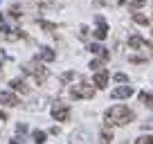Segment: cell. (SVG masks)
Masks as SVG:
<instances>
[{
  "label": "cell",
  "mask_w": 153,
  "mask_h": 144,
  "mask_svg": "<svg viewBox=\"0 0 153 144\" xmlns=\"http://www.w3.org/2000/svg\"><path fill=\"white\" fill-rule=\"evenodd\" d=\"M133 120H135V113L131 111V108H126V106H122V104L110 106L108 111L104 113L106 126H126V124H131Z\"/></svg>",
  "instance_id": "6da1fadb"
},
{
  "label": "cell",
  "mask_w": 153,
  "mask_h": 144,
  "mask_svg": "<svg viewBox=\"0 0 153 144\" xmlns=\"http://www.w3.org/2000/svg\"><path fill=\"white\" fill-rule=\"evenodd\" d=\"M25 72H27V74H32L34 77V81L36 83H45V79H48V68L43 65V61H32V63H27V65H25Z\"/></svg>",
  "instance_id": "7a4b0ae2"
},
{
  "label": "cell",
  "mask_w": 153,
  "mask_h": 144,
  "mask_svg": "<svg viewBox=\"0 0 153 144\" xmlns=\"http://www.w3.org/2000/svg\"><path fill=\"white\" fill-rule=\"evenodd\" d=\"M70 95H72V99H92L95 97V88L81 81V83H76V86L70 88Z\"/></svg>",
  "instance_id": "3957f363"
},
{
  "label": "cell",
  "mask_w": 153,
  "mask_h": 144,
  "mask_svg": "<svg viewBox=\"0 0 153 144\" xmlns=\"http://www.w3.org/2000/svg\"><path fill=\"white\" fill-rule=\"evenodd\" d=\"M52 117L56 122H68L70 120V106L65 104H54L52 106Z\"/></svg>",
  "instance_id": "277c9868"
},
{
  "label": "cell",
  "mask_w": 153,
  "mask_h": 144,
  "mask_svg": "<svg viewBox=\"0 0 153 144\" xmlns=\"http://www.w3.org/2000/svg\"><path fill=\"white\" fill-rule=\"evenodd\" d=\"M97 29H95V39L97 41H104L106 36H108V25H106V20H104V16H97Z\"/></svg>",
  "instance_id": "5b68a950"
},
{
  "label": "cell",
  "mask_w": 153,
  "mask_h": 144,
  "mask_svg": "<svg viewBox=\"0 0 153 144\" xmlns=\"http://www.w3.org/2000/svg\"><path fill=\"white\" fill-rule=\"evenodd\" d=\"M133 92L135 90L131 86H120V88H115V90H110V97H113V99H128Z\"/></svg>",
  "instance_id": "8992f818"
},
{
  "label": "cell",
  "mask_w": 153,
  "mask_h": 144,
  "mask_svg": "<svg viewBox=\"0 0 153 144\" xmlns=\"http://www.w3.org/2000/svg\"><path fill=\"white\" fill-rule=\"evenodd\" d=\"M108 70H97L95 72V77H92V83H95V88H106V83H108Z\"/></svg>",
  "instance_id": "52a82bcc"
},
{
  "label": "cell",
  "mask_w": 153,
  "mask_h": 144,
  "mask_svg": "<svg viewBox=\"0 0 153 144\" xmlns=\"http://www.w3.org/2000/svg\"><path fill=\"white\" fill-rule=\"evenodd\" d=\"M88 50H90L92 54H97L101 61H108V59H110V52H108L101 43H90V45H88Z\"/></svg>",
  "instance_id": "ba28073f"
},
{
  "label": "cell",
  "mask_w": 153,
  "mask_h": 144,
  "mask_svg": "<svg viewBox=\"0 0 153 144\" xmlns=\"http://www.w3.org/2000/svg\"><path fill=\"white\" fill-rule=\"evenodd\" d=\"M0 101L5 106H9V108H14V106H20V99L14 95V92H0Z\"/></svg>",
  "instance_id": "9c48e42d"
},
{
  "label": "cell",
  "mask_w": 153,
  "mask_h": 144,
  "mask_svg": "<svg viewBox=\"0 0 153 144\" xmlns=\"http://www.w3.org/2000/svg\"><path fill=\"white\" fill-rule=\"evenodd\" d=\"M36 59H38V61H43V63H50V61H54V59H56V52H54V50H50V48H41Z\"/></svg>",
  "instance_id": "30bf717a"
},
{
  "label": "cell",
  "mask_w": 153,
  "mask_h": 144,
  "mask_svg": "<svg viewBox=\"0 0 153 144\" xmlns=\"http://www.w3.org/2000/svg\"><path fill=\"white\" fill-rule=\"evenodd\" d=\"M128 48L131 50H146V41H144L140 34H133L128 39Z\"/></svg>",
  "instance_id": "8fae6325"
},
{
  "label": "cell",
  "mask_w": 153,
  "mask_h": 144,
  "mask_svg": "<svg viewBox=\"0 0 153 144\" xmlns=\"http://www.w3.org/2000/svg\"><path fill=\"white\" fill-rule=\"evenodd\" d=\"M9 86H11V90H16V92H23V95H27V92H29V86L23 81V79H14V81H11Z\"/></svg>",
  "instance_id": "7c38bea8"
},
{
  "label": "cell",
  "mask_w": 153,
  "mask_h": 144,
  "mask_svg": "<svg viewBox=\"0 0 153 144\" xmlns=\"http://www.w3.org/2000/svg\"><path fill=\"white\" fill-rule=\"evenodd\" d=\"M88 142V133L86 131H76L74 135H72V144H86Z\"/></svg>",
  "instance_id": "4fadbf2b"
},
{
  "label": "cell",
  "mask_w": 153,
  "mask_h": 144,
  "mask_svg": "<svg viewBox=\"0 0 153 144\" xmlns=\"http://www.w3.org/2000/svg\"><path fill=\"white\" fill-rule=\"evenodd\" d=\"M133 23L142 25V27H149V25H151V18H146V16H142V14H133Z\"/></svg>",
  "instance_id": "5bb4252c"
},
{
  "label": "cell",
  "mask_w": 153,
  "mask_h": 144,
  "mask_svg": "<svg viewBox=\"0 0 153 144\" xmlns=\"http://www.w3.org/2000/svg\"><path fill=\"white\" fill-rule=\"evenodd\" d=\"M110 142H113V133H110L108 128H104L99 133V144H110Z\"/></svg>",
  "instance_id": "9a60e30c"
},
{
  "label": "cell",
  "mask_w": 153,
  "mask_h": 144,
  "mask_svg": "<svg viewBox=\"0 0 153 144\" xmlns=\"http://www.w3.org/2000/svg\"><path fill=\"white\" fill-rule=\"evenodd\" d=\"M140 101L151 108V106H153V95H151V92H140Z\"/></svg>",
  "instance_id": "2e32d148"
},
{
  "label": "cell",
  "mask_w": 153,
  "mask_h": 144,
  "mask_svg": "<svg viewBox=\"0 0 153 144\" xmlns=\"http://www.w3.org/2000/svg\"><path fill=\"white\" fill-rule=\"evenodd\" d=\"M38 23V27H43L45 32H56V25L54 23H48V20H36Z\"/></svg>",
  "instance_id": "e0dca14e"
},
{
  "label": "cell",
  "mask_w": 153,
  "mask_h": 144,
  "mask_svg": "<svg viewBox=\"0 0 153 144\" xmlns=\"http://www.w3.org/2000/svg\"><path fill=\"white\" fill-rule=\"evenodd\" d=\"M45 137H48V135H45L43 131H34V133H32V140H34L36 144H43V142H45Z\"/></svg>",
  "instance_id": "ac0fdd59"
},
{
  "label": "cell",
  "mask_w": 153,
  "mask_h": 144,
  "mask_svg": "<svg viewBox=\"0 0 153 144\" xmlns=\"http://www.w3.org/2000/svg\"><path fill=\"white\" fill-rule=\"evenodd\" d=\"M135 144H153V135H140Z\"/></svg>",
  "instance_id": "d6986e66"
},
{
  "label": "cell",
  "mask_w": 153,
  "mask_h": 144,
  "mask_svg": "<svg viewBox=\"0 0 153 144\" xmlns=\"http://www.w3.org/2000/svg\"><path fill=\"white\" fill-rule=\"evenodd\" d=\"M88 36H90V29H88L86 25H81V27H79V39H81V41H88Z\"/></svg>",
  "instance_id": "ffe728a7"
},
{
  "label": "cell",
  "mask_w": 153,
  "mask_h": 144,
  "mask_svg": "<svg viewBox=\"0 0 153 144\" xmlns=\"http://www.w3.org/2000/svg\"><path fill=\"white\" fill-rule=\"evenodd\" d=\"M144 5H146V0H131L128 2L131 9H140V7H144Z\"/></svg>",
  "instance_id": "44dd1931"
},
{
  "label": "cell",
  "mask_w": 153,
  "mask_h": 144,
  "mask_svg": "<svg viewBox=\"0 0 153 144\" xmlns=\"http://www.w3.org/2000/svg\"><path fill=\"white\" fill-rule=\"evenodd\" d=\"M115 81L117 83H128V77H126L124 72H117V74H115Z\"/></svg>",
  "instance_id": "7402d4cb"
},
{
  "label": "cell",
  "mask_w": 153,
  "mask_h": 144,
  "mask_svg": "<svg viewBox=\"0 0 153 144\" xmlns=\"http://www.w3.org/2000/svg\"><path fill=\"white\" fill-rule=\"evenodd\" d=\"M9 16H14V18H20V7H11V9H9Z\"/></svg>",
  "instance_id": "603a6c76"
},
{
  "label": "cell",
  "mask_w": 153,
  "mask_h": 144,
  "mask_svg": "<svg viewBox=\"0 0 153 144\" xmlns=\"http://www.w3.org/2000/svg\"><path fill=\"white\" fill-rule=\"evenodd\" d=\"M128 61L131 63H146V59L144 56H128Z\"/></svg>",
  "instance_id": "cb8c5ba5"
},
{
  "label": "cell",
  "mask_w": 153,
  "mask_h": 144,
  "mask_svg": "<svg viewBox=\"0 0 153 144\" xmlns=\"http://www.w3.org/2000/svg\"><path fill=\"white\" fill-rule=\"evenodd\" d=\"M101 63H106V61H90V68H92V70H99Z\"/></svg>",
  "instance_id": "d4e9b609"
},
{
  "label": "cell",
  "mask_w": 153,
  "mask_h": 144,
  "mask_svg": "<svg viewBox=\"0 0 153 144\" xmlns=\"http://www.w3.org/2000/svg\"><path fill=\"white\" fill-rule=\"evenodd\" d=\"M74 77H76L74 72H65V74H63L61 79H63V81H70V79H74Z\"/></svg>",
  "instance_id": "484cf974"
},
{
  "label": "cell",
  "mask_w": 153,
  "mask_h": 144,
  "mask_svg": "<svg viewBox=\"0 0 153 144\" xmlns=\"http://www.w3.org/2000/svg\"><path fill=\"white\" fill-rule=\"evenodd\" d=\"M25 131H27V126H25V124H18V133H20V135H23V133H25Z\"/></svg>",
  "instance_id": "4316f807"
},
{
  "label": "cell",
  "mask_w": 153,
  "mask_h": 144,
  "mask_svg": "<svg viewBox=\"0 0 153 144\" xmlns=\"http://www.w3.org/2000/svg\"><path fill=\"white\" fill-rule=\"evenodd\" d=\"M146 126H149V128H153V120H149L146 124H144V128H146Z\"/></svg>",
  "instance_id": "83f0119b"
},
{
  "label": "cell",
  "mask_w": 153,
  "mask_h": 144,
  "mask_svg": "<svg viewBox=\"0 0 153 144\" xmlns=\"http://www.w3.org/2000/svg\"><path fill=\"white\" fill-rule=\"evenodd\" d=\"M0 120L5 122V120H7V113H2V111H0Z\"/></svg>",
  "instance_id": "f1b7e54d"
},
{
  "label": "cell",
  "mask_w": 153,
  "mask_h": 144,
  "mask_svg": "<svg viewBox=\"0 0 153 144\" xmlns=\"http://www.w3.org/2000/svg\"><path fill=\"white\" fill-rule=\"evenodd\" d=\"M9 144H20V142H9Z\"/></svg>",
  "instance_id": "f546056e"
},
{
  "label": "cell",
  "mask_w": 153,
  "mask_h": 144,
  "mask_svg": "<svg viewBox=\"0 0 153 144\" xmlns=\"http://www.w3.org/2000/svg\"><path fill=\"white\" fill-rule=\"evenodd\" d=\"M151 54H153V43H151Z\"/></svg>",
  "instance_id": "4dcf8cb0"
},
{
  "label": "cell",
  "mask_w": 153,
  "mask_h": 144,
  "mask_svg": "<svg viewBox=\"0 0 153 144\" xmlns=\"http://www.w3.org/2000/svg\"><path fill=\"white\" fill-rule=\"evenodd\" d=\"M95 2H104V0H95Z\"/></svg>",
  "instance_id": "1f68e13d"
}]
</instances>
